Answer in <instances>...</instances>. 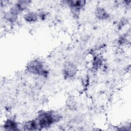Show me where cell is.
Masks as SVG:
<instances>
[{
  "label": "cell",
  "mask_w": 131,
  "mask_h": 131,
  "mask_svg": "<svg viewBox=\"0 0 131 131\" xmlns=\"http://www.w3.org/2000/svg\"><path fill=\"white\" fill-rule=\"evenodd\" d=\"M103 58L101 56L97 55L93 57L92 67L95 70L99 69L103 65Z\"/></svg>",
  "instance_id": "10"
},
{
  "label": "cell",
  "mask_w": 131,
  "mask_h": 131,
  "mask_svg": "<svg viewBox=\"0 0 131 131\" xmlns=\"http://www.w3.org/2000/svg\"><path fill=\"white\" fill-rule=\"evenodd\" d=\"M127 42V38H126V36H125L124 35H122V36H120V37L118 39V43H119L121 45L125 44Z\"/></svg>",
  "instance_id": "13"
},
{
  "label": "cell",
  "mask_w": 131,
  "mask_h": 131,
  "mask_svg": "<svg viewBox=\"0 0 131 131\" xmlns=\"http://www.w3.org/2000/svg\"><path fill=\"white\" fill-rule=\"evenodd\" d=\"M37 14L39 19L42 20H44L45 19H46V18L47 17V13L45 11H40L38 12V13H37Z\"/></svg>",
  "instance_id": "12"
},
{
  "label": "cell",
  "mask_w": 131,
  "mask_h": 131,
  "mask_svg": "<svg viewBox=\"0 0 131 131\" xmlns=\"http://www.w3.org/2000/svg\"><path fill=\"white\" fill-rule=\"evenodd\" d=\"M4 129L5 130H20L18 123L12 119H7L3 124Z\"/></svg>",
  "instance_id": "6"
},
{
  "label": "cell",
  "mask_w": 131,
  "mask_h": 131,
  "mask_svg": "<svg viewBox=\"0 0 131 131\" xmlns=\"http://www.w3.org/2000/svg\"><path fill=\"white\" fill-rule=\"evenodd\" d=\"M62 72L63 77L65 79H72L76 76L78 72V68L72 62L67 61L63 66Z\"/></svg>",
  "instance_id": "3"
},
{
  "label": "cell",
  "mask_w": 131,
  "mask_h": 131,
  "mask_svg": "<svg viewBox=\"0 0 131 131\" xmlns=\"http://www.w3.org/2000/svg\"><path fill=\"white\" fill-rule=\"evenodd\" d=\"M62 118L60 114L54 111H41L35 119L40 130L51 127L53 124L59 122Z\"/></svg>",
  "instance_id": "1"
},
{
  "label": "cell",
  "mask_w": 131,
  "mask_h": 131,
  "mask_svg": "<svg viewBox=\"0 0 131 131\" xmlns=\"http://www.w3.org/2000/svg\"><path fill=\"white\" fill-rule=\"evenodd\" d=\"M5 19L11 24L14 23L17 19L18 15L12 12L11 11H8L4 15Z\"/></svg>",
  "instance_id": "11"
},
{
  "label": "cell",
  "mask_w": 131,
  "mask_h": 131,
  "mask_svg": "<svg viewBox=\"0 0 131 131\" xmlns=\"http://www.w3.org/2000/svg\"><path fill=\"white\" fill-rule=\"evenodd\" d=\"M24 19L27 23H33L36 22L39 18L37 12L30 11L24 14Z\"/></svg>",
  "instance_id": "8"
},
{
  "label": "cell",
  "mask_w": 131,
  "mask_h": 131,
  "mask_svg": "<svg viewBox=\"0 0 131 131\" xmlns=\"http://www.w3.org/2000/svg\"><path fill=\"white\" fill-rule=\"evenodd\" d=\"M31 1L28 0H22L18 1L16 2L14 4L16 7L18 9L19 11L21 13L29 7V5L31 4Z\"/></svg>",
  "instance_id": "9"
},
{
  "label": "cell",
  "mask_w": 131,
  "mask_h": 131,
  "mask_svg": "<svg viewBox=\"0 0 131 131\" xmlns=\"http://www.w3.org/2000/svg\"><path fill=\"white\" fill-rule=\"evenodd\" d=\"M27 71L33 75L47 77L49 75V71L45 68L43 63L38 59H33L30 61L26 66Z\"/></svg>",
  "instance_id": "2"
},
{
  "label": "cell",
  "mask_w": 131,
  "mask_h": 131,
  "mask_svg": "<svg viewBox=\"0 0 131 131\" xmlns=\"http://www.w3.org/2000/svg\"><path fill=\"white\" fill-rule=\"evenodd\" d=\"M22 127L24 130H39L36 119L25 122L23 124Z\"/></svg>",
  "instance_id": "7"
},
{
  "label": "cell",
  "mask_w": 131,
  "mask_h": 131,
  "mask_svg": "<svg viewBox=\"0 0 131 131\" xmlns=\"http://www.w3.org/2000/svg\"><path fill=\"white\" fill-rule=\"evenodd\" d=\"M70 8L73 15L78 17L82 9L85 6L86 2L82 0H69L66 1Z\"/></svg>",
  "instance_id": "4"
},
{
  "label": "cell",
  "mask_w": 131,
  "mask_h": 131,
  "mask_svg": "<svg viewBox=\"0 0 131 131\" xmlns=\"http://www.w3.org/2000/svg\"><path fill=\"white\" fill-rule=\"evenodd\" d=\"M95 15L98 19L100 20H106L110 17V15L106 10L101 6H98L96 8Z\"/></svg>",
  "instance_id": "5"
}]
</instances>
